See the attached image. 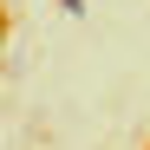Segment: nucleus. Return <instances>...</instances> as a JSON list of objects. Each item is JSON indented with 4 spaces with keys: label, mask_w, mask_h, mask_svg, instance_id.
Listing matches in <instances>:
<instances>
[{
    "label": "nucleus",
    "mask_w": 150,
    "mask_h": 150,
    "mask_svg": "<svg viewBox=\"0 0 150 150\" xmlns=\"http://www.w3.org/2000/svg\"><path fill=\"white\" fill-rule=\"evenodd\" d=\"M0 46H7V39H0ZM0 65H7V52H0Z\"/></svg>",
    "instance_id": "obj_2"
},
{
    "label": "nucleus",
    "mask_w": 150,
    "mask_h": 150,
    "mask_svg": "<svg viewBox=\"0 0 150 150\" xmlns=\"http://www.w3.org/2000/svg\"><path fill=\"white\" fill-rule=\"evenodd\" d=\"M59 7H65V13H72V20H79V13H85V0H59Z\"/></svg>",
    "instance_id": "obj_1"
}]
</instances>
